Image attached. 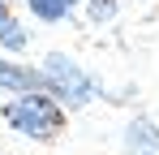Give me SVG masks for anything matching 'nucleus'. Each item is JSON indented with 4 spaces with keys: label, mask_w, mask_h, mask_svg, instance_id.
<instances>
[{
    "label": "nucleus",
    "mask_w": 159,
    "mask_h": 155,
    "mask_svg": "<svg viewBox=\"0 0 159 155\" xmlns=\"http://www.w3.org/2000/svg\"><path fill=\"white\" fill-rule=\"evenodd\" d=\"M125 138H129V151L133 155H159V129L151 125V121H133Z\"/></svg>",
    "instance_id": "7ed1b4c3"
},
{
    "label": "nucleus",
    "mask_w": 159,
    "mask_h": 155,
    "mask_svg": "<svg viewBox=\"0 0 159 155\" xmlns=\"http://www.w3.org/2000/svg\"><path fill=\"white\" fill-rule=\"evenodd\" d=\"M4 116H9V125L22 129L26 138H52L56 129H60V108H56L52 99H43V95H30V91L13 103Z\"/></svg>",
    "instance_id": "f257e3e1"
},
{
    "label": "nucleus",
    "mask_w": 159,
    "mask_h": 155,
    "mask_svg": "<svg viewBox=\"0 0 159 155\" xmlns=\"http://www.w3.org/2000/svg\"><path fill=\"white\" fill-rule=\"evenodd\" d=\"M4 22H9V13H4V4H0V26H4Z\"/></svg>",
    "instance_id": "6e6552de"
},
{
    "label": "nucleus",
    "mask_w": 159,
    "mask_h": 155,
    "mask_svg": "<svg viewBox=\"0 0 159 155\" xmlns=\"http://www.w3.org/2000/svg\"><path fill=\"white\" fill-rule=\"evenodd\" d=\"M116 13V0H90V22H107Z\"/></svg>",
    "instance_id": "423d86ee"
},
{
    "label": "nucleus",
    "mask_w": 159,
    "mask_h": 155,
    "mask_svg": "<svg viewBox=\"0 0 159 155\" xmlns=\"http://www.w3.org/2000/svg\"><path fill=\"white\" fill-rule=\"evenodd\" d=\"M0 35H4V43H9V48H26V35H22L13 22H4V26H0Z\"/></svg>",
    "instance_id": "0eeeda50"
},
{
    "label": "nucleus",
    "mask_w": 159,
    "mask_h": 155,
    "mask_svg": "<svg viewBox=\"0 0 159 155\" xmlns=\"http://www.w3.org/2000/svg\"><path fill=\"white\" fill-rule=\"evenodd\" d=\"M43 69H48V82L60 91V99H65V103H86V99H90L95 78H86L69 56H48V60H43Z\"/></svg>",
    "instance_id": "f03ea898"
},
{
    "label": "nucleus",
    "mask_w": 159,
    "mask_h": 155,
    "mask_svg": "<svg viewBox=\"0 0 159 155\" xmlns=\"http://www.w3.org/2000/svg\"><path fill=\"white\" fill-rule=\"evenodd\" d=\"M73 0H30V9L43 17V22H56V17H65V9H69Z\"/></svg>",
    "instance_id": "39448f33"
},
{
    "label": "nucleus",
    "mask_w": 159,
    "mask_h": 155,
    "mask_svg": "<svg viewBox=\"0 0 159 155\" xmlns=\"http://www.w3.org/2000/svg\"><path fill=\"white\" fill-rule=\"evenodd\" d=\"M43 78L22 69V65H9V60H0V86H9V91H34Z\"/></svg>",
    "instance_id": "20e7f679"
}]
</instances>
